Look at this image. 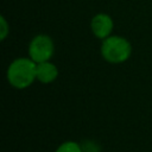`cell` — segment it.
<instances>
[{
  "instance_id": "1",
  "label": "cell",
  "mask_w": 152,
  "mask_h": 152,
  "mask_svg": "<svg viewBox=\"0 0 152 152\" xmlns=\"http://www.w3.org/2000/svg\"><path fill=\"white\" fill-rule=\"evenodd\" d=\"M37 63L32 61L30 57H19L13 59L7 70L6 78L11 87L18 90H23L28 88L34 81L36 77Z\"/></svg>"
},
{
  "instance_id": "2",
  "label": "cell",
  "mask_w": 152,
  "mask_h": 152,
  "mask_svg": "<svg viewBox=\"0 0 152 152\" xmlns=\"http://www.w3.org/2000/svg\"><path fill=\"white\" fill-rule=\"evenodd\" d=\"M133 48L131 42L118 34H110L104 38L100 46L101 57L110 64H121L129 59Z\"/></svg>"
},
{
  "instance_id": "3",
  "label": "cell",
  "mask_w": 152,
  "mask_h": 152,
  "mask_svg": "<svg viewBox=\"0 0 152 152\" xmlns=\"http://www.w3.org/2000/svg\"><path fill=\"white\" fill-rule=\"evenodd\" d=\"M28 57L36 63L51 61L55 53V43L49 34L38 33L28 43Z\"/></svg>"
},
{
  "instance_id": "4",
  "label": "cell",
  "mask_w": 152,
  "mask_h": 152,
  "mask_svg": "<svg viewBox=\"0 0 152 152\" xmlns=\"http://www.w3.org/2000/svg\"><path fill=\"white\" fill-rule=\"evenodd\" d=\"M90 30L96 38L103 40L113 34L114 20L108 13H97L90 20Z\"/></svg>"
},
{
  "instance_id": "5",
  "label": "cell",
  "mask_w": 152,
  "mask_h": 152,
  "mask_svg": "<svg viewBox=\"0 0 152 152\" xmlns=\"http://www.w3.org/2000/svg\"><path fill=\"white\" fill-rule=\"evenodd\" d=\"M36 77H37L38 82H40L43 84H50V83L55 82L58 77V68L51 61L37 63Z\"/></svg>"
},
{
  "instance_id": "6",
  "label": "cell",
  "mask_w": 152,
  "mask_h": 152,
  "mask_svg": "<svg viewBox=\"0 0 152 152\" xmlns=\"http://www.w3.org/2000/svg\"><path fill=\"white\" fill-rule=\"evenodd\" d=\"M55 152H83V151H82L81 144H78L74 140H66V141L62 142L55 150Z\"/></svg>"
},
{
  "instance_id": "7",
  "label": "cell",
  "mask_w": 152,
  "mask_h": 152,
  "mask_svg": "<svg viewBox=\"0 0 152 152\" xmlns=\"http://www.w3.org/2000/svg\"><path fill=\"white\" fill-rule=\"evenodd\" d=\"M10 34V24L6 20L5 15H0V40H5Z\"/></svg>"
},
{
  "instance_id": "8",
  "label": "cell",
  "mask_w": 152,
  "mask_h": 152,
  "mask_svg": "<svg viewBox=\"0 0 152 152\" xmlns=\"http://www.w3.org/2000/svg\"><path fill=\"white\" fill-rule=\"evenodd\" d=\"M83 152H101V146L93 140H86L81 144Z\"/></svg>"
}]
</instances>
